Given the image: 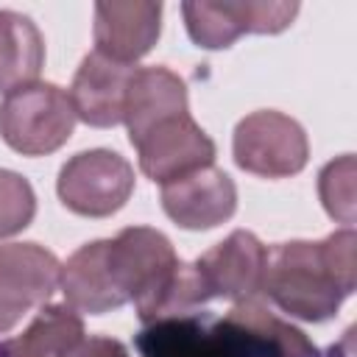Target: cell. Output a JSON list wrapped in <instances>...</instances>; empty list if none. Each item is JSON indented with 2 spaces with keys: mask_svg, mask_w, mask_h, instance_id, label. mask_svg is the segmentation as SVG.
I'll return each mask as SVG.
<instances>
[{
  "mask_svg": "<svg viewBox=\"0 0 357 357\" xmlns=\"http://www.w3.org/2000/svg\"><path fill=\"white\" fill-rule=\"evenodd\" d=\"M145 357H310L312 346L259 298L237 301L223 318L178 315L139 332Z\"/></svg>",
  "mask_w": 357,
  "mask_h": 357,
  "instance_id": "6da1fadb",
  "label": "cell"
},
{
  "mask_svg": "<svg viewBox=\"0 0 357 357\" xmlns=\"http://www.w3.org/2000/svg\"><path fill=\"white\" fill-rule=\"evenodd\" d=\"M354 229L346 226L321 243L293 240L268 248L262 287L282 312L301 321H326L357 284Z\"/></svg>",
  "mask_w": 357,
  "mask_h": 357,
  "instance_id": "7a4b0ae2",
  "label": "cell"
},
{
  "mask_svg": "<svg viewBox=\"0 0 357 357\" xmlns=\"http://www.w3.org/2000/svg\"><path fill=\"white\" fill-rule=\"evenodd\" d=\"M75 120L70 95L47 81L11 89L0 103V137L25 156L59 151L70 139Z\"/></svg>",
  "mask_w": 357,
  "mask_h": 357,
  "instance_id": "3957f363",
  "label": "cell"
},
{
  "mask_svg": "<svg viewBox=\"0 0 357 357\" xmlns=\"http://www.w3.org/2000/svg\"><path fill=\"white\" fill-rule=\"evenodd\" d=\"M231 151L240 170L262 178H284L304 170L310 142L298 120L262 109L237 123Z\"/></svg>",
  "mask_w": 357,
  "mask_h": 357,
  "instance_id": "277c9868",
  "label": "cell"
},
{
  "mask_svg": "<svg viewBox=\"0 0 357 357\" xmlns=\"http://www.w3.org/2000/svg\"><path fill=\"white\" fill-rule=\"evenodd\" d=\"M61 204L84 218L114 215L134 192V167L114 151L92 148L64 162L56 181Z\"/></svg>",
  "mask_w": 357,
  "mask_h": 357,
  "instance_id": "5b68a950",
  "label": "cell"
},
{
  "mask_svg": "<svg viewBox=\"0 0 357 357\" xmlns=\"http://www.w3.org/2000/svg\"><path fill=\"white\" fill-rule=\"evenodd\" d=\"M61 262L36 243L0 245V335L11 332L59 287Z\"/></svg>",
  "mask_w": 357,
  "mask_h": 357,
  "instance_id": "8992f818",
  "label": "cell"
},
{
  "mask_svg": "<svg viewBox=\"0 0 357 357\" xmlns=\"http://www.w3.org/2000/svg\"><path fill=\"white\" fill-rule=\"evenodd\" d=\"M134 145L139 153V170L159 184L209 167L215 159V142L190 117V112L156 123Z\"/></svg>",
  "mask_w": 357,
  "mask_h": 357,
  "instance_id": "52a82bcc",
  "label": "cell"
},
{
  "mask_svg": "<svg viewBox=\"0 0 357 357\" xmlns=\"http://www.w3.org/2000/svg\"><path fill=\"white\" fill-rule=\"evenodd\" d=\"M265 254L268 248L245 229H234L226 240L212 245L195 259L209 298H229L234 304L257 298L262 287Z\"/></svg>",
  "mask_w": 357,
  "mask_h": 357,
  "instance_id": "ba28073f",
  "label": "cell"
},
{
  "mask_svg": "<svg viewBox=\"0 0 357 357\" xmlns=\"http://www.w3.org/2000/svg\"><path fill=\"white\" fill-rule=\"evenodd\" d=\"M162 209L181 229H212L234 215L237 187L220 167L209 165L162 184Z\"/></svg>",
  "mask_w": 357,
  "mask_h": 357,
  "instance_id": "9c48e42d",
  "label": "cell"
},
{
  "mask_svg": "<svg viewBox=\"0 0 357 357\" xmlns=\"http://www.w3.org/2000/svg\"><path fill=\"white\" fill-rule=\"evenodd\" d=\"M162 31V3L153 0H103L95 6V50L134 64L159 39Z\"/></svg>",
  "mask_w": 357,
  "mask_h": 357,
  "instance_id": "30bf717a",
  "label": "cell"
},
{
  "mask_svg": "<svg viewBox=\"0 0 357 357\" xmlns=\"http://www.w3.org/2000/svg\"><path fill=\"white\" fill-rule=\"evenodd\" d=\"M131 73H134V64L114 61L98 50L84 56L73 78V86L67 92L75 109V117L95 128H112L123 123V103H126Z\"/></svg>",
  "mask_w": 357,
  "mask_h": 357,
  "instance_id": "8fae6325",
  "label": "cell"
},
{
  "mask_svg": "<svg viewBox=\"0 0 357 357\" xmlns=\"http://www.w3.org/2000/svg\"><path fill=\"white\" fill-rule=\"evenodd\" d=\"M59 284L67 298V307H73L75 312L103 315V312H112L128 304L112 273L109 240H95V243L81 245L61 265Z\"/></svg>",
  "mask_w": 357,
  "mask_h": 357,
  "instance_id": "7c38bea8",
  "label": "cell"
},
{
  "mask_svg": "<svg viewBox=\"0 0 357 357\" xmlns=\"http://www.w3.org/2000/svg\"><path fill=\"white\" fill-rule=\"evenodd\" d=\"M184 112H187V86L173 70L134 67L123 103V123L128 128L131 145L142 134H148L156 123Z\"/></svg>",
  "mask_w": 357,
  "mask_h": 357,
  "instance_id": "4fadbf2b",
  "label": "cell"
},
{
  "mask_svg": "<svg viewBox=\"0 0 357 357\" xmlns=\"http://www.w3.org/2000/svg\"><path fill=\"white\" fill-rule=\"evenodd\" d=\"M45 67V39L31 17L0 11V92L28 86Z\"/></svg>",
  "mask_w": 357,
  "mask_h": 357,
  "instance_id": "5bb4252c",
  "label": "cell"
},
{
  "mask_svg": "<svg viewBox=\"0 0 357 357\" xmlns=\"http://www.w3.org/2000/svg\"><path fill=\"white\" fill-rule=\"evenodd\" d=\"M84 340L81 315L67 304H47L31 326L8 343V357H78Z\"/></svg>",
  "mask_w": 357,
  "mask_h": 357,
  "instance_id": "9a60e30c",
  "label": "cell"
},
{
  "mask_svg": "<svg viewBox=\"0 0 357 357\" xmlns=\"http://www.w3.org/2000/svg\"><path fill=\"white\" fill-rule=\"evenodd\" d=\"M190 39L198 47L220 50L234 45L245 31V0H195L181 6Z\"/></svg>",
  "mask_w": 357,
  "mask_h": 357,
  "instance_id": "2e32d148",
  "label": "cell"
},
{
  "mask_svg": "<svg viewBox=\"0 0 357 357\" xmlns=\"http://www.w3.org/2000/svg\"><path fill=\"white\" fill-rule=\"evenodd\" d=\"M354 176H357V167H354V156L351 153H343L337 159H332L321 173H318V192H321V204L324 209L351 226L354 223Z\"/></svg>",
  "mask_w": 357,
  "mask_h": 357,
  "instance_id": "e0dca14e",
  "label": "cell"
},
{
  "mask_svg": "<svg viewBox=\"0 0 357 357\" xmlns=\"http://www.w3.org/2000/svg\"><path fill=\"white\" fill-rule=\"evenodd\" d=\"M36 215V195L14 170H0V240L22 231Z\"/></svg>",
  "mask_w": 357,
  "mask_h": 357,
  "instance_id": "ac0fdd59",
  "label": "cell"
},
{
  "mask_svg": "<svg viewBox=\"0 0 357 357\" xmlns=\"http://www.w3.org/2000/svg\"><path fill=\"white\" fill-rule=\"evenodd\" d=\"M78 357H128V351H126V346L120 340L95 335V337H86L84 340Z\"/></svg>",
  "mask_w": 357,
  "mask_h": 357,
  "instance_id": "d6986e66",
  "label": "cell"
}]
</instances>
